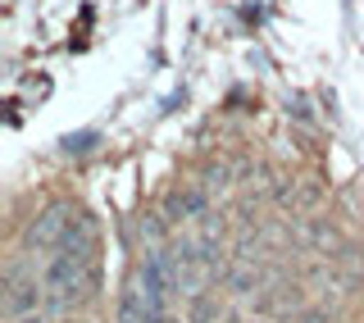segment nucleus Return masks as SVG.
<instances>
[{
	"label": "nucleus",
	"instance_id": "nucleus-1",
	"mask_svg": "<svg viewBox=\"0 0 364 323\" xmlns=\"http://www.w3.org/2000/svg\"><path fill=\"white\" fill-rule=\"evenodd\" d=\"M96 250H100V237H96V223L82 214L77 228L68 233V241L55 255H46L41 264V282H46V305L68 314L87 301L91 292L100 287V269H96Z\"/></svg>",
	"mask_w": 364,
	"mask_h": 323
},
{
	"label": "nucleus",
	"instance_id": "nucleus-2",
	"mask_svg": "<svg viewBox=\"0 0 364 323\" xmlns=\"http://www.w3.org/2000/svg\"><path fill=\"white\" fill-rule=\"evenodd\" d=\"M77 218H82V210L68 205V201L41 205V210L23 223V255H55L68 241V233L77 228Z\"/></svg>",
	"mask_w": 364,
	"mask_h": 323
},
{
	"label": "nucleus",
	"instance_id": "nucleus-3",
	"mask_svg": "<svg viewBox=\"0 0 364 323\" xmlns=\"http://www.w3.org/2000/svg\"><path fill=\"white\" fill-rule=\"evenodd\" d=\"M46 301V282L37 278V269L28 264V255H14L5 269V314L9 319H23L32 309H41Z\"/></svg>",
	"mask_w": 364,
	"mask_h": 323
},
{
	"label": "nucleus",
	"instance_id": "nucleus-4",
	"mask_svg": "<svg viewBox=\"0 0 364 323\" xmlns=\"http://www.w3.org/2000/svg\"><path fill=\"white\" fill-rule=\"evenodd\" d=\"M210 319H214V305H210V296L191 292V323H210Z\"/></svg>",
	"mask_w": 364,
	"mask_h": 323
},
{
	"label": "nucleus",
	"instance_id": "nucleus-5",
	"mask_svg": "<svg viewBox=\"0 0 364 323\" xmlns=\"http://www.w3.org/2000/svg\"><path fill=\"white\" fill-rule=\"evenodd\" d=\"M296 323H328V314H323V309H301Z\"/></svg>",
	"mask_w": 364,
	"mask_h": 323
},
{
	"label": "nucleus",
	"instance_id": "nucleus-6",
	"mask_svg": "<svg viewBox=\"0 0 364 323\" xmlns=\"http://www.w3.org/2000/svg\"><path fill=\"white\" fill-rule=\"evenodd\" d=\"M14 323H50V319H46V309H32V314H23V319H14Z\"/></svg>",
	"mask_w": 364,
	"mask_h": 323
},
{
	"label": "nucleus",
	"instance_id": "nucleus-7",
	"mask_svg": "<svg viewBox=\"0 0 364 323\" xmlns=\"http://www.w3.org/2000/svg\"><path fill=\"white\" fill-rule=\"evenodd\" d=\"M246 323H269V319H246Z\"/></svg>",
	"mask_w": 364,
	"mask_h": 323
},
{
	"label": "nucleus",
	"instance_id": "nucleus-8",
	"mask_svg": "<svg viewBox=\"0 0 364 323\" xmlns=\"http://www.w3.org/2000/svg\"><path fill=\"white\" fill-rule=\"evenodd\" d=\"M164 323H178V319H164Z\"/></svg>",
	"mask_w": 364,
	"mask_h": 323
}]
</instances>
